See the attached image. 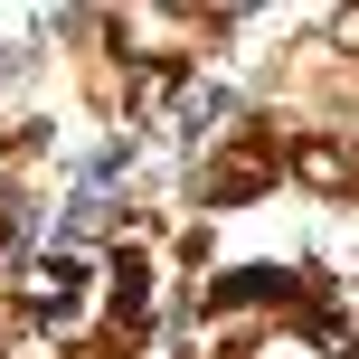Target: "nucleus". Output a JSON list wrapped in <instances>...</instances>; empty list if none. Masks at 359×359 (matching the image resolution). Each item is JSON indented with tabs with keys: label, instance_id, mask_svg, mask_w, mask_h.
<instances>
[{
	"label": "nucleus",
	"instance_id": "f257e3e1",
	"mask_svg": "<svg viewBox=\"0 0 359 359\" xmlns=\"http://www.w3.org/2000/svg\"><path fill=\"white\" fill-rule=\"evenodd\" d=\"M293 170H303L312 189H350V151H341V142H303V151H293Z\"/></svg>",
	"mask_w": 359,
	"mask_h": 359
},
{
	"label": "nucleus",
	"instance_id": "f03ea898",
	"mask_svg": "<svg viewBox=\"0 0 359 359\" xmlns=\"http://www.w3.org/2000/svg\"><path fill=\"white\" fill-rule=\"evenodd\" d=\"M67 293H76V265H67V255H57V265H38V274H29V303H67Z\"/></svg>",
	"mask_w": 359,
	"mask_h": 359
}]
</instances>
